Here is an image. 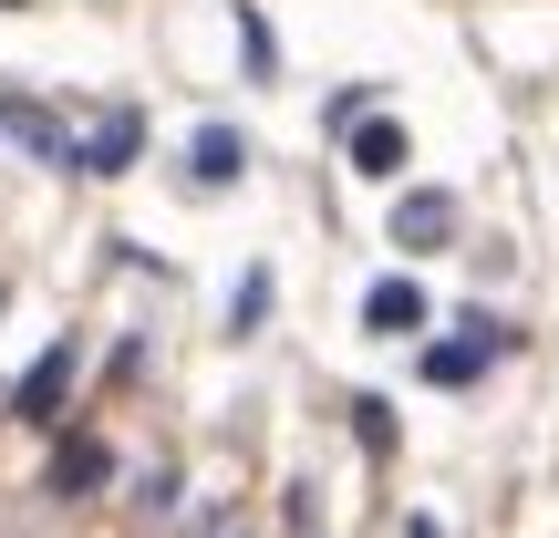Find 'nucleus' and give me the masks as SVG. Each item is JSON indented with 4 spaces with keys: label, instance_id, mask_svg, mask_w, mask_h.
Masks as SVG:
<instances>
[{
    "label": "nucleus",
    "instance_id": "1",
    "mask_svg": "<svg viewBox=\"0 0 559 538\" xmlns=\"http://www.w3.org/2000/svg\"><path fill=\"white\" fill-rule=\"evenodd\" d=\"M498 352H508V321L466 311V321H456V342H425V383H445V394H456V383H477Z\"/></svg>",
    "mask_w": 559,
    "mask_h": 538
},
{
    "label": "nucleus",
    "instance_id": "2",
    "mask_svg": "<svg viewBox=\"0 0 559 538\" xmlns=\"http://www.w3.org/2000/svg\"><path fill=\"white\" fill-rule=\"evenodd\" d=\"M73 373H83V342L62 332L52 352H41L32 373H21V394H11V415H21V425H62V394H73Z\"/></svg>",
    "mask_w": 559,
    "mask_h": 538
},
{
    "label": "nucleus",
    "instance_id": "3",
    "mask_svg": "<svg viewBox=\"0 0 559 538\" xmlns=\"http://www.w3.org/2000/svg\"><path fill=\"white\" fill-rule=\"evenodd\" d=\"M135 145H145V115H135V104H115V115H94V135L73 145V177H124Z\"/></svg>",
    "mask_w": 559,
    "mask_h": 538
},
{
    "label": "nucleus",
    "instance_id": "4",
    "mask_svg": "<svg viewBox=\"0 0 559 538\" xmlns=\"http://www.w3.org/2000/svg\"><path fill=\"white\" fill-rule=\"evenodd\" d=\"M456 239V198L445 187H404L394 198V249H445Z\"/></svg>",
    "mask_w": 559,
    "mask_h": 538
},
{
    "label": "nucleus",
    "instance_id": "5",
    "mask_svg": "<svg viewBox=\"0 0 559 538\" xmlns=\"http://www.w3.org/2000/svg\"><path fill=\"white\" fill-rule=\"evenodd\" d=\"M104 477H115L104 435H62V445H52V477H41V498H94Z\"/></svg>",
    "mask_w": 559,
    "mask_h": 538
},
{
    "label": "nucleus",
    "instance_id": "6",
    "mask_svg": "<svg viewBox=\"0 0 559 538\" xmlns=\"http://www.w3.org/2000/svg\"><path fill=\"white\" fill-rule=\"evenodd\" d=\"M362 332H373V342L425 332V290H415V279H373V290H362Z\"/></svg>",
    "mask_w": 559,
    "mask_h": 538
},
{
    "label": "nucleus",
    "instance_id": "7",
    "mask_svg": "<svg viewBox=\"0 0 559 538\" xmlns=\"http://www.w3.org/2000/svg\"><path fill=\"white\" fill-rule=\"evenodd\" d=\"M0 135H21V145H32L41 166H73V135H62V124L41 115L32 94H0Z\"/></svg>",
    "mask_w": 559,
    "mask_h": 538
},
{
    "label": "nucleus",
    "instance_id": "8",
    "mask_svg": "<svg viewBox=\"0 0 559 538\" xmlns=\"http://www.w3.org/2000/svg\"><path fill=\"white\" fill-rule=\"evenodd\" d=\"M187 166H198V187H239L249 177V135H239V124H198Z\"/></svg>",
    "mask_w": 559,
    "mask_h": 538
},
{
    "label": "nucleus",
    "instance_id": "9",
    "mask_svg": "<svg viewBox=\"0 0 559 538\" xmlns=\"http://www.w3.org/2000/svg\"><path fill=\"white\" fill-rule=\"evenodd\" d=\"M353 166H362V177H404V166H415V145H404V124L362 115V124H353Z\"/></svg>",
    "mask_w": 559,
    "mask_h": 538
},
{
    "label": "nucleus",
    "instance_id": "10",
    "mask_svg": "<svg viewBox=\"0 0 559 538\" xmlns=\"http://www.w3.org/2000/svg\"><path fill=\"white\" fill-rule=\"evenodd\" d=\"M177 498H187V477H177V466H145V477H135V518H145V528H166V518H177Z\"/></svg>",
    "mask_w": 559,
    "mask_h": 538
},
{
    "label": "nucleus",
    "instance_id": "11",
    "mask_svg": "<svg viewBox=\"0 0 559 538\" xmlns=\"http://www.w3.org/2000/svg\"><path fill=\"white\" fill-rule=\"evenodd\" d=\"M362 115H373V83H342V94L332 104H321V124H332V135H353V124Z\"/></svg>",
    "mask_w": 559,
    "mask_h": 538
},
{
    "label": "nucleus",
    "instance_id": "12",
    "mask_svg": "<svg viewBox=\"0 0 559 538\" xmlns=\"http://www.w3.org/2000/svg\"><path fill=\"white\" fill-rule=\"evenodd\" d=\"M239 41H249V62H260V73L280 62V41H270V21H260V11H239Z\"/></svg>",
    "mask_w": 559,
    "mask_h": 538
},
{
    "label": "nucleus",
    "instance_id": "13",
    "mask_svg": "<svg viewBox=\"0 0 559 538\" xmlns=\"http://www.w3.org/2000/svg\"><path fill=\"white\" fill-rule=\"evenodd\" d=\"M228 538H239V528H228Z\"/></svg>",
    "mask_w": 559,
    "mask_h": 538
}]
</instances>
